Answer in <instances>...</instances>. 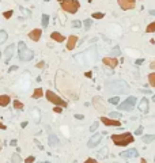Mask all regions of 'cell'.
<instances>
[{"mask_svg":"<svg viewBox=\"0 0 155 163\" xmlns=\"http://www.w3.org/2000/svg\"><path fill=\"white\" fill-rule=\"evenodd\" d=\"M42 95H44V91H42V88H35L31 97L34 98V99H38V98H41Z\"/></svg>","mask_w":155,"mask_h":163,"instance_id":"obj_20","label":"cell"},{"mask_svg":"<svg viewBox=\"0 0 155 163\" xmlns=\"http://www.w3.org/2000/svg\"><path fill=\"white\" fill-rule=\"evenodd\" d=\"M150 68H151V69H155V61H152V63L150 64Z\"/></svg>","mask_w":155,"mask_h":163,"instance_id":"obj_43","label":"cell"},{"mask_svg":"<svg viewBox=\"0 0 155 163\" xmlns=\"http://www.w3.org/2000/svg\"><path fill=\"white\" fill-rule=\"evenodd\" d=\"M20 126H22V128H26V126H27V121H23L22 124H20Z\"/></svg>","mask_w":155,"mask_h":163,"instance_id":"obj_42","label":"cell"},{"mask_svg":"<svg viewBox=\"0 0 155 163\" xmlns=\"http://www.w3.org/2000/svg\"><path fill=\"white\" fill-rule=\"evenodd\" d=\"M84 163H98L95 159H93V158H88V159H86V162Z\"/></svg>","mask_w":155,"mask_h":163,"instance_id":"obj_38","label":"cell"},{"mask_svg":"<svg viewBox=\"0 0 155 163\" xmlns=\"http://www.w3.org/2000/svg\"><path fill=\"white\" fill-rule=\"evenodd\" d=\"M152 101H154V102H155V95H152Z\"/></svg>","mask_w":155,"mask_h":163,"instance_id":"obj_50","label":"cell"},{"mask_svg":"<svg viewBox=\"0 0 155 163\" xmlns=\"http://www.w3.org/2000/svg\"><path fill=\"white\" fill-rule=\"evenodd\" d=\"M72 26H73V27H80V26H82V22H80V20H73V22H72Z\"/></svg>","mask_w":155,"mask_h":163,"instance_id":"obj_34","label":"cell"},{"mask_svg":"<svg viewBox=\"0 0 155 163\" xmlns=\"http://www.w3.org/2000/svg\"><path fill=\"white\" fill-rule=\"evenodd\" d=\"M51 38L53 41H56V42H64L65 41V37L63 34H60V33H57V31H53L52 34H51Z\"/></svg>","mask_w":155,"mask_h":163,"instance_id":"obj_16","label":"cell"},{"mask_svg":"<svg viewBox=\"0 0 155 163\" xmlns=\"http://www.w3.org/2000/svg\"><path fill=\"white\" fill-rule=\"evenodd\" d=\"M86 76H87V77H91V72H86Z\"/></svg>","mask_w":155,"mask_h":163,"instance_id":"obj_49","label":"cell"},{"mask_svg":"<svg viewBox=\"0 0 155 163\" xmlns=\"http://www.w3.org/2000/svg\"><path fill=\"white\" fill-rule=\"evenodd\" d=\"M154 31H155V20L154 22H151L146 29V33H154Z\"/></svg>","mask_w":155,"mask_h":163,"instance_id":"obj_26","label":"cell"},{"mask_svg":"<svg viewBox=\"0 0 155 163\" xmlns=\"http://www.w3.org/2000/svg\"><path fill=\"white\" fill-rule=\"evenodd\" d=\"M101 140H102V134H99V133L94 134V136H93V137L88 140V143H87V147H88V148H95V147H97V145L101 143Z\"/></svg>","mask_w":155,"mask_h":163,"instance_id":"obj_10","label":"cell"},{"mask_svg":"<svg viewBox=\"0 0 155 163\" xmlns=\"http://www.w3.org/2000/svg\"><path fill=\"white\" fill-rule=\"evenodd\" d=\"M93 105H94V108H95V110L98 113H101V114H105L106 112H108V108H106V105H105V102L102 101V98L101 97H94L93 98Z\"/></svg>","mask_w":155,"mask_h":163,"instance_id":"obj_6","label":"cell"},{"mask_svg":"<svg viewBox=\"0 0 155 163\" xmlns=\"http://www.w3.org/2000/svg\"><path fill=\"white\" fill-rule=\"evenodd\" d=\"M83 24H84V29H86V30H88V29L91 27V24H93V22H91V19H86L84 22H83Z\"/></svg>","mask_w":155,"mask_h":163,"instance_id":"obj_31","label":"cell"},{"mask_svg":"<svg viewBox=\"0 0 155 163\" xmlns=\"http://www.w3.org/2000/svg\"><path fill=\"white\" fill-rule=\"evenodd\" d=\"M142 140H143V143L148 144V143H151V141L155 140V134H144V136L142 137Z\"/></svg>","mask_w":155,"mask_h":163,"instance_id":"obj_19","label":"cell"},{"mask_svg":"<svg viewBox=\"0 0 155 163\" xmlns=\"http://www.w3.org/2000/svg\"><path fill=\"white\" fill-rule=\"evenodd\" d=\"M31 114H33V120H34L35 122H40V120H41V117H40V114H41V112H40V109H33L31 110Z\"/></svg>","mask_w":155,"mask_h":163,"instance_id":"obj_18","label":"cell"},{"mask_svg":"<svg viewBox=\"0 0 155 163\" xmlns=\"http://www.w3.org/2000/svg\"><path fill=\"white\" fill-rule=\"evenodd\" d=\"M14 108H15V109H18V110H22V109H23V103H22L20 101L15 99V101H14Z\"/></svg>","mask_w":155,"mask_h":163,"instance_id":"obj_27","label":"cell"},{"mask_svg":"<svg viewBox=\"0 0 155 163\" xmlns=\"http://www.w3.org/2000/svg\"><path fill=\"white\" fill-rule=\"evenodd\" d=\"M41 23H42V27H48V24H49V15L46 14H42V16H41Z\"/></svg>","mask_w":155,"mask_h":163,"instance_id":"obj_21","label":"cell"},{"mask_svg":"<svg viewBox=\"0 0 155 163\" xmlns=\"http://www.w3.org/2000/svg\"><path fill=\"white\" fill-rule=\"evenodd\" d=\"M42 163H49V162H42Z\"/></svg>","mask_w":155,"mask_h":163,"instance_id":"obj_55","label":"cell"},{"mask_svg":"<svg viewBox=\"0 0 155 163\" xmlns=\"http://www.w3.org/2000/svg\"><path fill=\"white\" fill-rule=\"evenodd\" d=\"M18 69V67L16 65H12V67H10V69H8V72H12V71H16Z\"/></svg>","mask_w":155,"mask_h":163,"instance_id":"obj_41","label":"cell"},{"mask_svg":"<svg viewBox=\"0 0 155 163\" xmlns=\"http://www.w3.org/2000/svg\"><path fill=\"white\" fill-rule=\"evenodd\" d=\"M140 163H147V162H146V160H142V162H140Z\"/></svg>","mask_w":155,"mask_h":163,"instance_id":"obj_52","label":"cell"},{"mask_svg":"<svg viewBox=\"0 0 155 163\" xmlns=\"http://www.w3.org/2000/svg\"><path fill=\"white\" fill-rule=\"evenodd\" d=\"M10 144H11V145H16V140H11Z\"/></svg>","mask_w":155,"mask_h":163,"instance_id":"obj_47","label":"cell"},{"mask_svg":"<svg viewBox=\"0 0 155 163\" xmlns=\"http://www.w3.org/2000/svg\"><path fill=\"white\" fill-rule=\"evenodd\" d=\"M112 53H114V55H120V48L114 46V50H112Z\"/></svg>","mask_w":155,"mask_h":163,"instance_id":"obj_39","label":"cell"},{"mask_svg":"<svg viewBox=\"0 0 155 163\" xmlns=\"http://www.w3.org/2000/svg\"><path fill=\"white\" fill-rule=\"evenodd\" d=\"M117 3L121 10H124V11L133 10L135 6H136V0H117Z\"/></svg>","mask_w":155,"mask_h":163,"instance_id":"obj_7","label":"cell"},{"mask_svg":"<svg viewBox=\"0 0 155 163\" xmlns=\"http://www.w3.org/2000/svg\"><path fill=\"white\" fill-rule=\"evenodd\" d=\"M101 121H102V124H105L108 126H117V128H120V126H121V122L118 120H114V118H108L105 116H101Z\"/></svg>","mask_w":155,"mask_h":163,"instance_id":"obj_8","label":"cell"},{"mask_svg":"<svg viewBox=\"0 0 155 163\" xmlns=\"http://www.w3.org/2000/svg\"><path fill=\"white\" fill-rule=\"evenodd\" d=\"M88 2H90V3H91V2H93V0H88Z\"/></svg>","mask_w":155,"mask_h":163,"instance_id":"obj_54","label":"cell"},{"mask_svg":"<svg viewBox=\"0 0 155 163\" xmlns=\"http://www.w3.org/2000/svg\"><path fill=\"white\" fill-rule=\"evenodd\" d=\"M18 56L20 61H31L34 57V52L30 50L23 41H20L18 44Z\"/></svg>","mask_w":155,"mask_h":163,"instance_id":"obj_3","label":"cell"},{"mask_svg":"<svg viewBox=\"0 0 155 163\" xmlns=\"http://www.w3.org/2000/svg\"><path fill=\"white\" fill-rule=\"evenodd\" d=\"M142 63H143V60H142V59H139V60H136V64H137V65H140Z\"/></svg>","mask_w":155,"mask_h":163,"instance_id":"obj_46","label":"cell"},{"mask_svg":"<svg viewBox=\"0 0 155 163\" xmlns=\"http://www.w3.org/2000/svg\"><path fill=\"white\" fill-rule=\"evenodd\" d=\"M6 128H7V126L4 125V124H2V122H0V129H6Z\"/></svg>","mask_w":155,"mask_h":163,"instance_id":"obj_45","label":"cell"},{"mask_svg":"<svg viewBox=\"0 0 155 163\" xmlns=\"http://www.w3.org/2000/svg\"><path fill=\"white\" fill-rule=\"evenodd\" d=\"M109 116L112 117V118H114V120H117V118H120V117H121V114H120V113H117V112H113V113H110Z\"/></svg>","mask_w":155,"mask_h":163,"instance_id":"obj_32","label":"cell"},{"mask_svg":"<svg viewBox=\"0 0 155 163\" xmlns=\"http://www.w3.org/2000/svg\"><path fill=\"white\" fill-rule=\"evenodd\" d=\"M41 35H42V30H41V29H34V30H31L30 33H29V38H30L31 41H34V42L40 41Z\"/></svg>","mask_w":155,"mask_h":163,"instance_id":"obj_11","label":"cell"},{"mask_svg":"<svg viewBox=\"0 0 155 163\" xmlns=\"http://www.w3.org/2000/svg\"><path fill=\"white\" fill-rule=\"evenodd\" d=\"M135 105H136V97H128L122 103H118L117 108L124 112H131L135 109Z\"/></svg>","mask_w":155,"mask_h":163,"instance_id":"obj_5","label":"cell"},{"mask_svg":"<svg viewBox=\"0 0 155 163\" xmlns=\"http://www.w3.org/2000/svg\"><path fill=\"white\" fill-rule=\"evenodd\" d=\"M150 15H152V16H155V10H150Z\"/></svg>","mask_w":155,"mask_h":163,"instance_id":"obj_48","label":"cell"},{"mask_svg":"<svg viewBox=\"0 0 155 163\" xmlns=\"http://www.w3.org/2000/svg\"><path fill=\"white\" fill-rule=\"evenodd\" d=\"M14 50H15V45L14 44H11L10 46L6 49V53H4V55H6V61H7V63L11 60V57L14 56Z\"/></svg>","mask_w":155,"mask_h":163,"instance_id":"obj_15","label":"cell"},{"mask_svg":"<svg viewBox=\"0 0 155 163\" xmlns=\"http://www.w3.org/2000/svg\"><path fill=\"white\" fill-rule=\"evenodd\" d=\"M78 44V37L76 35H69L67 38V49L68 50H73Z\"/></svg>","mask_w":155,"mask_h":163,"instance_id":"obj_12","label":"cell"},{"mask_svg":"<svg viewBox=\"0 0 155 163\" xmlns=\"http://www.w3.org/2000/svg\"><path fill=\"white\" fill-rule=\"evenodd\" d=\"M60 3L61 10L68 12V14H76L80 7V3L78 0H57Z\"/></svg>","mask_w":155,"mask_h":163,"instance_id":"obj_2","label":"cell"},{"mask_svg":"<svg viewBox=\"0 0 155 163\" xmlns=\"http://www.w3.org/2000/svg\"><path fill=\"white\" fill-rule=\"evenodd\" d=\"M109 102H110V103H112V105H118V103H120V98H118V97H112V98H110V99H109Z\"/></svg>","mask_w":155,"mask_h":163,"instance_id":"obj_28","label":"cell"},{"mask_svg":"<svg viewBox=\"0 0 155 163\" xmlns=\"http://www.w3.org/2000/svg\"><path fill=\"white\" fill-rule=\"evenodd\" d=\"M12 14H14V11H12V10H8V11H4V12H3V16H4L6 19H10L11 16H12Z\"/></svg>","mask_w":155,"mask_h":163,"instance_id":"obj_29","label":"cell"},{"mask_svg":"<svg viewBox=\"0 0 155 163\" xmlns=\"http://www.w3.org/2000/svg\"><path fill=\"white\" fill-rule=\"evenodd\" d=\"M110 139H112V141L118 147H125V145L131 144V143H133V140H135L132 133H129V132H125L121 134H112Z\"/></svg>","mask_w":155,"mask_h":163,"instance_id":"obj_1","label":"cell"},{"mask_svg":"<svg viewBox=\"0 0 155 163\" xmlns=\"http://www.w3.org/2000/svg\"><path fill=\"white\" fill-rule=\"evenodd\" d=\"M10 101H11L10 95H0V106H2V108L10 105Z\"/></svg>","mask_w":155,"mask_h":163,"instance_id":"obj_17","label":"cell"},{"mask_svg":"<svg viewBox=\"0 0 155 163\" xmlns=\"http://www.w3.org/2000/svg\"><path fill=\"white\" fill-rule=\"evenodd\" d=\"M75 117L78 118V120H82V118H83V116H82V114H75Z\"/></svg>","mask_w":155,"mask_h":163,"instance_id":"obj_44","label":"cell"},{"mask_svg":"<svg viewBox=\"0 0 155 163\" xmlns=\"http://www.w3.org/2000/svg\"><path fill=\"white\" fill-rule=\"evenodd\" d=\"M98 125H99V122L95 121V122H94V124H93L91 126H90V130H91V132H94V130H95V129L98 128Z\"/></svg>","mask_w":155,"mask_h":163,"instance_id":"obj_33","label":"cell"},{"mask_svg":"<svg viewBox=\"0 0 155 163\" xmlns=\"http://www.w3.org/2000/svg\"><path fill=\"white\" fill-rule=\"evenodd\" d=\"M0 150H2V140H0Z\"/></svg>","mask_w":155,"mask_h":163,"instance_id":"obj_51","label":"cell"},{"mask_svg":"<svg viewBox=\"0 0 155 163\" xmlns=\"http://www.w3.org/2000/svg\"><path fill=\"white\" fill-rule=\"evenodd\" d=\"M34 156H29V158H26V160H24V163H33L34 162Z\"/></svg>","mask_w":155,"mask_h":163,"instance_id":"obj_36","label":"cell"},{"mask_svg":"<svg viewBox=\"0 0 155 163\" xmlns=\"http://www.w3.org/2000/svg\"><path fill=\"white\" fill-rule=\"evenodd\" d=\"M45 97H46V99L49 102H52L53 105H56V106H61V108H67V102H65L63 98H60L57 94H55L53 91H51V90H48L46 92H45Z\"/></svg>","mask_w":155,"mask_h":163,"instance_id":"obj_4","label":"cell"},{"mask_svg":"<svg viewBox=\"0 0 155 163\" xmlns=\"http://www.w3.org/2000/svg\"><path fill=\"white\" fill-rule=\"evenodd\" d=\"M148 83H150L151 87H155V72L148 75Z\"/></svg>","mask_w":155,"mask_h":163,"instance_id":"obj_25","label":"cell"},{"mask_svg":"<svg viewBox=\"0 0 155 163\" xmlns=\"http://www.w3.org/2000/svg\"><path fill=\"white\" fill-rule=\"evenodd\" d=\"M35 67H37V68H44V67H45V63H44V61H40V63L37 64Z\"/></svg>","mask_w":155,"mask_h":163,"instance_id":"obj_40","label":"cell"},{"mask_svg":"<svg viewBox=\"0 0 155 163\" xmlns=\"http://www.w3.org/2000/svg\"><path fill=\"white\" fill-rule=\"evenodd\" d=\"M7 39H8V34H7V31H4V30H0V45H2V44H4Z\"/></svg>","mask_w":155,"mask_h":163,"instance_id":"obj_22","label":"cell"},{"mask_svg":"<svg viewBox=\"0 0 155 163\" xmlns=\"http://www.w3.org/2000/svg\"><path fill=\"white\" fill-rule=\"evenodd\" d=\"M11 162L12 163H20L22 162V158H20V155L18 152H15V154H12V156H11Z\"/></svg>","mask_w":155,"mask_h":163,"instance_id":"obj_23","label":"cell"},{"mask_svg":"<svg viewBox=\"0 0 155 163\" xmlns=\"http://www.w3.org/2000/svg\"><path fill=\"white\" fill-rule=\"evenodd\" d=\"M91 16H93V18H95V19H102L105 16V14H104V12H94Z\"/></svg>","mask_w":155,"mask_h":163,"instance_id":"obj_30","label":"cell"},{"mask_svg":"<svg viewBox=\"0 0 155 163\" xmlns=\"http://www.w3.org/2000/svg\"><path fill=\"white\" fill-rule=\"evenodd\" d=\"M121 158H137L139 156V152L135 148H131V150H126L124 152L120 154Z\"/></svg>","mask_w":155,"mask_h":163,"instance_id":"obj_13","label":"cell"},{"mask_svg":"<svg viewBox=\"0 0 155 163\" xmlns=\"http://www.w3.org/2000/svg\"><path fill=\"white\" fill-rule=\"evenodd\" d=\"M143 133V126H139V128L135 130V134H136V136H139V134H142Z\"/></svg>","mask_w":155,"mask_h":163,"instance_id":"obj_35","label":"cell"},{"mask_svg":"<svg viewBox=\"0 0 155 163\" xmlns=\"http://www.w3.org/2000/svg\"><path fill=\"white\" fill-rule=\"evenodd\" d=\"M0 59H2V53H0Z\"/></svg>","mask_w":155,"mask_h":163,"instance_id":"obj_53","label":"cell"},{"mask_svg":"<svg viewBox=\"0 0 155 163\" xmlns=\"http://www.w3.org/2000/svg\"><path fill=\"white\" fill-rule=\"evenodd\" d=\"M57 143H59V139H57L55 134H49V145H56Z\"/></svg>","mask_w":155,"mask_h":163,"instance_id":"obj_24","label":"cell"},{"mask_svg":"<svg viewBox=\"0 0 155 163\" xmlns=\"http://www.w3.org/2000/svg\"><path fill=\"white\" fill-rule=\"evenodd\" d=\"M148 103H150V101L147 98H142L140 105H139V110L142 113H148Z\"/></svg>","mask_w":155,"mask_h":163,"instance_id":"obj_14","label":"cell"},{"mask_svg":"<svg viewBox=\"0 0 155 163\" xmlns=\"http://www.w3.org/2000/svg\"><path fill=\"white\" fill-rule=\"evenodd\" d=\"M102 63L109 68H116L118 65V60L116 59V57H113V56L112 57H104V59H102Z\"/></svg>","mask_w":155,"mask_h":163,"instance_id":"obj_9","label":"cell"},{"mask_svg":"<svg viewBox=\"0 0 155 163\" xmlns=\"http://www.w3.org/2000/svg\"><path fill=\"white\" fill-rule=\"evenodd\" d=\"M61 110H63V108H61V106H56V108L53 109V112H55V113H61Z\"/></svg>","mask_w":155,"mask_h":163,"instance_id":"obj_37","label":"cell"}]
</instances>
